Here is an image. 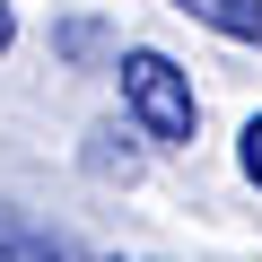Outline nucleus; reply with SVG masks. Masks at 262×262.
<instances>
[{
	"instance_id": "f257e3e1",
	"label": "nucleus",
	"mask_w": 262,
	"mask_h": 262,
	"mask_svg": "<svg viewBox=\"0 0 262 262\" xmlns=\"http://www.w3.org/2000/svg\"><path fill=\"white\" fill-rule=\"evenodd\" d=\"M114 79H122V114L149 149H192L201 140V96H192V70L158 44H122L114 53Z\"/></svg>"
},
{
	"instance_id": "f03ea898",
	"label": "nucleus",
	"mask_w": 262,
	"mask_h": 262,
	"mask_svg": "<svg viewBox=\"0 0 262 262\" xmlns=\"http://www.w3.org/2000/svg\"><path fill=\"white\" fill-rule=\"evenodd\" d=\"M140 158H149V140L131 131V114L88 122V140H79V166H88L96 184H131V175H140Z\"/></svg>"
},
{
	"instance_id": "7ed1b4c3",
	"label": "nucleus",
	"mask_w": 262,
	"mask_h": 262,
	"mask_svg": "<svg viewBox=\"0 0 262 262\" xmlns=\"http://www.w3.org/2000/svg\"><path fill=\"white\" fill-rule=\"evenodd\" d=\"M166 9H184L192 27H210L227 44H262V0H166Z\"/></svg>"
},
{
	"instance_id": "20e7f679",
	"label": "nucleus",
	"mask_w": 262,
	"mask_h": 262,
	"mask_svg": "<svg viewBox=\"0 0 262 262\" xmlns=\"http://www.w3.org/2000/svg\"><path fill=\"white\" fill-rule=\"evenodd\" d=\"M0 262H61V236H53L35 210L0 201Z\"/></svg>"
},
{
	"instance_id": "39448f33",
	"label": "nucleus",
	"mask_w": 262,
	"mask_h": 262,
	"mask_svg": "<svg viewBox=\"0 0 262 262\" xmlns=\"http://www.w3.org/2000/svg\"><path fill=\"white\" fill-rule=\"evenodd\" d=\"M53 53H61L70 70H114V53H122V44H114V27H105V18H61V27H53Z\"/></svg>"
},
{
	"instance_id": "423d86ee",
	"label": "nucleus",
	"mask_w": 262,
	"mask_h": 262,
	"mask_svg": "<svg viewBox=\"0 0 262 262\" xmlns=\"http://www.w3.org/2000/svg\"><path fill=\"white\" fill-rule=\"evenodd\" d=\"M236 166H245V184L262 192V114H245V131H236Z\"/></svg>"
},
{
	"instance_id": "0eeeda50",
	"label": "nucleus",
	"mask_w": 262,
	"mask_h": 262,
	"mask_svg": "<svg viewBox=\"0 0 262 262\" xmlns=\"http://www.w3.org/2000/svg\"><path fill=\"white\" fill-rule=\"evenodd\" d=\"M9 44H18V0H0V61H9Z\"/></svg>"
},
{
	"instance_id": "6e6552de",
	"label": "nucleus",
	"mask_w": 262,
	"mask_h": 262,
	"mask_svg": "<svg viewBox=\"0 0 262 262\" xmlns=\"http://www.w3.org/2000/svg\"><path fill=\"white\" fill-rule=\"evenodd\" d=\"M61 262H88V253H61Z\"/></svg>"
}]
</instances>
